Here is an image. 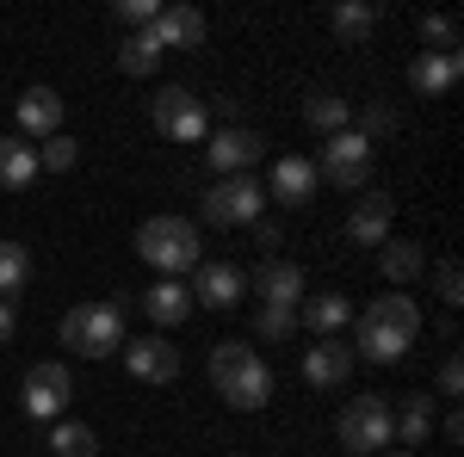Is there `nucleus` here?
I'll return each instance as SVG.
<instances>
[{
  "instance_id": "f257e3e1",
  "label": "nucleus",
  "mask_w": 464,
  "mask_h": 457,
  "mask_svg": "<svg viewBox=\"0 0 464 457\" xmlns=\"http://www.w3.org/2000/svg\"><path fill=\"white\" fill-rule=\"evenodd\" d=\"M421 340V303L415 297H372V309L353 316V358H372V365H396L402 352Z\"/></svg>"
},
{
  "instance_id": "f03ea898",
  "label": "nucleus",
  "mask_w": 464,
  "mask_h": 457,
  "mask_svg": "<svg viewBox=\"0 0 464 457\" xmlns=\"http://www.w3.org/2000/svg\"><path fill=\"white\" fill-rule=\"evenodd\" d=\"M211 384L236 414H254V408L273 402V365L254 347H242V340H217L211 347Z\"/></svg>"
},
{
  "instance_id": "7ed1b4c3",
  "label": "nucleus",
  "mask_w": 464,
  "mask_h": 457,
  "mask_svg": "<svg viewBox=\"0 0 464 457\" xmlns=\"http://www.w3.org/2000/svg\"><path fill=\"white\" fill-rule=\"evenodd\" d=\"M63 347L81 352V358H111V352H124V297L74 303L69 316H63Z\"/></svg>"
},
{
  "instance_id": "20e7f679",
  "label": "nucleus",
  "mask_w": 464,
  "mask_h": 457,
  "mask_svg": "<svg viewBox=\"0 0 464 457\" xmlns=\"http://www.w3.org/2000/svg\"><path fill=\"white\" fill-rule=\"evenodd\" d=\"M137 253H143L155 272H168V279H179V272H192L198 266V229L186 223V216H149L143 229H137Z\"/></svg>"
},
{
  "instance_id": "39448f33",
  "label": "nucleus",
  "mask_w": 464,
  "mask_h": 457,
  "mask_svg": "<svg viewBox=\"0 0 464 457\" xmlns=\"http://www.w3.org/2000/svg\"><path fill=\"white\" fill-rule=\"evenodd\" d=\"M334 433H341V445H347L353 457H372L378 445H391V439H396V414H391L384 395H353V402L341 408Z\"/></svg>"
},
{
  "instance_id": "423d86ee",
  "label": "nucleus",
  "mask_w": 464,
  "mask_h": 457,
  "mask_svg": "<svg viewBox=\"0 0 464 457\" xmlns=\"http://www.w3.org/2000/svg\"><path fill=\"white\" fill-rule=\"evenodd\" d=\"M260 211H266V186L254 174H229L217 179L211 192L198 198V216L205 223H217V229H236V223H260Z\"/></svg>"
},
{
  "instance_id": "0eeeda50",
  "label": "nucleus",
  "mask_w": 464,
  "mask_h": 457,
  "mask_svg": "<svg viewBox=\"0 0 464 457\" xmlns=\"http://www.w3.org/2000/svg\"><path fill=\"white\" fill-rule=\"evenodd\" d=\"M149 118H155V130L168 142H205V130H211V118H205V100L198 93H186V87H161L155 100H149Z\"/></svg>"
},
{
  "instance_id": "6e6552de",
  "label": "nucleus",
  "mask_w": 464,
  "mask_h": 457,
  "mask_svg": "<svg viewBox=\"0 0 464 457\" xmlns=\"http://www.w3.org/2000/svg\"><path fill=\"white\" fill-rule=\"evenodd\" d=\"M372 155H378V148L359 137V130H341V137H328V148H322L316 179L341 186V192H365V179H372Z\"/></svg>"
},
{
  "instance_id": "1a4fd4ad",
  "label": "nucleus",
  "mask_w": 464,
  "mask_h": 457,
  "mask_svg": "<svg viewBox=\"0 0 464 457\" xmlns=\"http://www.w3.org/2000/svg\"><path fill=\"white\" fill-rule=\"evenodd\" d=\"M69 395H74V377H69V365H32L25 371V384H19V408L32 414V421H56L63 408H69Z\"/></svg>"
},
{
  "instance_id": "9d476101",
  "label": "nucleus",
  "mask_w": 464,
  "mask_h": 457,
  "mask_svg": "<svg viewBox=\"0 0 464 457\" xmlns=\"http://www.w3.org/2000/svg\"><path fill=\"white\" fill-rule=\"evenodd\" d=\"M260 155H266V137H260V130H248V124H223V130L211 137V148H205V161H211L217 179L248 174Z\"/></svg>"
},
{
  "instance_id": "9b49d317",
  "label": "nucleus",
  "mask_w": 464,
  "mask_h": 457,
  "mask_svg": "<svg viewBox=\"0 0 464 457\" xmlns=\"http://www.w3.org/2000/svg\"><path fill=\"white\" fill-rule=\"evenodd\" d=\"M192 272H198V279L186 284V290H192V309H236L242 290H248V279H242L229 260H198Z\"/></svg>"
},
{
  "instance_id": "f8f14e48",
  "label": "nucleus",
  "mask_w": 464,
  "mask_h": 457,
  "mask_svg": "<svg viewBox=\"0 0 464 457\" xmlns=\"http://www.w3.org/2000/svg\"><path fill=\"white\" fill-rule=\"evenodd\" d=\"M124 371L137 384H174L179 377V347L161 340V334H143V340H124Z\"/></svg>"
},
{
  "instance_id": "ddd939ff",
  "label": "nucleus",
  "mask_w": 464,
  "mask_h": 457,
  "mask_svg": "<svg viewBox=\"0 0 464 457\" xmlns=\"http://www.w3.org/2000/svg\"><path fill=\"white\" fill-rule=\"evenodd\" d=\"M316 192H322V179H316V161H310V155H279V161H273L266 198H279L285 211H297V205H310Z\"/></svg>"
},
{
  "instance_id": "4468645a",
  "label": "nucleus",
  "mask_w": 464,
  "mask_h": 457,
  "mask_svg": "<svg viewBox=\"0 0 464 457\" xmlns=\"http://www.w3.org/2000/svg\"><path fill=\"white\" fill-rule=\"evenodd\" d=\"M391 223H396V198L365 186L359 205H353V216H347V235H353L359 247H384V242H391Z\"/></svg>"
},
{
  "instance_id": "2eb2a0df",
  "label": "nucleus",
  "mask_w": 464,
  "mask_h": 457,
  "mask_svg": "<svg viewBox=\"0 0 464 457\" xmlns=\"http://www.w3.org/2000/svg\"><path fill=\"white\" fill-rule=\"evenodd\" d=\"M464 74V56L459 50H421L415 62H409V87L421 93V100H440V93H452Z\"/></svg>"
},
{
  "instance_id": "dca6fc26",
  "label": "nucleus",
  "mask_w": 464,
  "mask_h": 457,
  "mask_svg": "<svg viewBox=\"0 0 464 457\" xmlns=\"http://www.w3.org/2000/svg\"><path fill=\"white\" fill-rule=\"evenodd\" d=\"M149 32L161 43V56H168V50H198V43H205V13L179 0V6H161V13H155Z\"/></svg>"
},
{
  "instance_id": "f3484780",
  "label": "nucleus",
  "mask_w": 464,
  "mask_h": 457,
  "mask_svg": "<svg viewBox=\"0 0 464 457\" xmlns=\"http://www.w3.org/2000/svg\"><path fill=\"white\" fill-rule=\"evenodd\" d=\"M254 290L266 297V309H297L304 303V272L291 260H279V253H266L260 272H254Z\"/></svg>"
},
{
  "instance_id": "a211bd4d",
  "label": "nucleus",
  "mask_w": 464,
  "mask_h": 457,
  "mask_svg": "<svg viewBox=\"0 0 464 457\" xmlns=\"http://www.w3.org/2000/svg\"><path fill=\"white\" fill-rule=\"evenodd\" d=\"M347 371H353V347H347V340H316V347L304 352V384L310 389L347 384Z\"/></svg>"
},
{
  "instance_id": "6ab92c4d",
  "label": "nucleus",
  "mask_w": 464,
  "mask_h": 457,
  "mask_svg": "<svg viewBox=\"0 0 464 457\" xmlns=\"http://www.w3.org/2000/svg\"><path fill=\"white\" fill-rule=\"evenodd\" d=\"M63 93H56V87H25V93H19V130H25V137H56V130H63Z\"/></svg>"
},
{
  "instance_id": "aec40b11",
  "label": "nucleus",
  "mask_w": 464,
  "mask_h": 457,
  "mask_svg": "<svg viewBox=\"0 0 464 457\" xmlns=\"http://www.w3.org/2000/svg\"><path fill=\"white\" fill-rule=\"evenodd\" d=\"M297 321H304L316 340H334V334L353 321V303H347L341 290H322V297H304V303H297Z\"/></svg>"
},
{
  "instance_id": "412c9836",
  "label": "nucleus",
  "mask_w": 464,
  "mask_h": 457,
  "mask_svg": "<svg viewBox=\"0 0 464 457\" xmlns=\"http://www.w3.org/2000/svg\"><path fill=\"white\" fill-rule=\"evenodd\" d=\"M143 316L155 321V328H179V321L192 316V290L179 279H161L155 290H143Z\"/></svg>"
},
{
  "instance_id": "4be33fe9",
  "label": "nucleus",
  "mask_w": 464,
  "mask_h": 457,
  "mask_svg": "<svg viewBox=\"0 0 464 457\" xmlns=\"http://www.w3.org/2000/svg\"><path fill=\"white\" fill-rule=\"evenodd\" d=\"M37 174H44V167H37L32 142L25 137H0V192H25Z\"/></svg>"
},
{
  "instance_id": "5701e85b",
  "label": "nucleus",
  "mask_w": 464,
  "mask_h": 457,
  "mask_svg": "<svg viewBox=\"0 0 464 457\" xmlns=\"http://www.w3.org/2000/svg\"><path fill=\"white\" fill-rule=\"evenodd\" d=\"M328 32L341 37V43H365V37L378 32V6H372V0H341V6L328 13Z\"/></svg>"
},
{
  "instance_id": "b1692460",
  "label": "nucleus",
  "mask_w": 464,
  "mask_h": 457,
  "mask_svg": "<svg viewBox=\"0 0 464 457\" xmlns=\"http://www.w3.org/2000/svg\"><path fill=\"white\" fill-rule=\"evenodd\" d=\"M304 124L322 130V137H341V130H353V106L341 93H310L304 100Z\"/></svg>"
},
{
  "instance_id": "393cba45",
  "label": "nucleus",
  "mask_w": 464,
  "mask_h": 457,
  "mask_svg": "<svg viewBox=\"0 0 464 457\" xmlns=\"http://www.w3.org/2000/svg\"><path fill=\"white\" fill-rule=\"evenodd\" d=\"M378 272H384L391 284H409V279L428 272V253H421L415 242H396V235H391V242L378 247Z\"/></svg>"
},
{
  "instance_id": "a878e982",
  "label": "nucleus",
  "mask_w": 464,
  "mask_h": 457,
  "mask_svg": "<svg viewBox=\"0 0 464 457\" xmlns=\"http://www.w3.org/2000/svg\"><path fill=\"white\" fill-rule=\"evenodd\" d=\"M396 414V439L402 445H428V433H433V395L421 389V395H402V408H391Z\"/></svg>"
},
{
  "instance_id": "bb28decb",
  "label": "nucleus",
  "mask_w": 464,
  "mask_h": 457,
  "mask_svg": "<svg viewBox=\"0 0 464 457\" xmlns=\"http://www.w3.org/2000/svg\"><path fill=\"white\" fill-rule=\"evenodd\" d=\"M25 284H32V247L0 242V303H19Z\"/></svg>"
},
{
  "instance_id": "cd10ccee",
  "label": "nucleus",
  "mask_w": 464,
  "mask_h": 457,
  "mask_svg": "<svg viewBox=\"0 0 464 457\" xmlns=\"http://www.w3.org/2000/svg\"><path fill=\"white\" fill-rule=\"evenodd\" d=\"M118 69L130 74V81H143V74L161 69V43H155V32H130V37H124V50H118Z\"/></svg>"
},
{
  "instance_id": "c85d7f7f",
  "label": "nucleus",
  "mask_w": 464,
  "mask_h": 457,
  "mask_svg": "<svg viewBox=\"0 0 464 457\" xmlns=\"http://www.w3.org/2000/svg\"><path fill=\"white\" fill-rule=\"evenodd\" d=\"M50 452H56V457H93V452H100V439H93V426L63 421L56 433H50Z\"/></svg>"
},
{
  "instance_id": "c756f323",
  "label": "nucleus",
  "mask_w": 464,
  "mask_h": 457,
  "mask_svg": "<svg viewBox=\"0 0 464 457\" xmlns=\"http://www.w3.org/2000/svg\"><path fill=\"white\" fill-rule=\"evenodd\" d=\"M74 161H81V142H74V137H63V130H56V137H44V148H37V167H50V174H69Z\"/></svg>"
},
{
  "instance_id": "7c9ffc66",
  "label": "nucleus",
  "mask_w": 464,
  "mask_h": 457,
  "mask_svg": "<svg viewBox=\"0 0 464 457\" xmlns=\"http://www.w3.org/2000/svg\"><path fill=\"white\" fill-rule=\"evenodd\" d=\"M396 124H402V118H396V106H384V100H372V106L359 111V137L372 142V148H378V137H396Z\"/></svg>"
},
{
  "instance_id": "2f4dec72",
  "label": "nucleus",
  "mask_w": 464,
  "mask_h": 457,
  "mask_svg": "<svg viewBox=\"0 0 464 457\" xmlns=\"http://www.w3.org/2000/svg\"><path fill=\"white\" fill-rule=\"evenodd\" d=\"M254 334H260V340H291V334H297V309H266V303H260Z\"/></svg>"
},
{
  "instance_id": "473e14b6",
  "label": "nucleus",
  "mask_w": 464,
  "mask_h": 457,
  "mask_svg": "<svg viewBox=\"0 0 464 457\" xmlns=\"http://www.w3.org/2000/svg\"><path fill=\"white\" fill-rule=\"evenodd\" d=\"M155 13H161V0H118V6H111V19H118V25H130V32H149V25H155Z\"/></svg>"
},
{
  "instance_id": "72a5a7b5",
  "label": "nucleus",
  "mask_w": 464,
  "mask_h": 457,
  "mask_svg": "<svg viewBox=\"0 0 464 457\" xmlns=\"http://www.w3.org/2000/svg\"><path fill=\"white\" fill-rule=\"evenodd\" d=\"M433 290H440V303H452V309L464 303V272H459V260H440V266H433Z\"/></svg>"
},
{
  "instance_id": "f704fd0d",
  "label": "nucleus",
  "mask_w": 464,
  "mask_h": 457,
  "mask_svg": "<svg viewBox=\"0 0 464 457\" xmlns=\"http://www.w3.org/2000/svg\"><path fill=\"white\" fill-rule=\"evenodd\" d=\"M421 43H428V50H459V25H452L446 13H428V19H421Z\"/></svg>"
},
{
  "instance_id": "c9c22d12",
  "label": "nucleus",
  "mask_w": 464,
  "mask_h": 457,
  "mask_svg": "<svg viewBox=\"0 0 464 457\" xmlns=\"http://www.w3.org/2000/svg\"><path fill=\"white\" fill-rule=\"evenodd\" d=\"M433 389H440V395H459V389H464V365H459V352H446V365H440Z\"/></svg>"
},
{
  "instance_id": "e433bc0d",
  "label": "nucleus",
  "mask_w": 464,
  "mask_h": 457,
  "mask_svg": "<svg viewBox=\"0 0 464 457\" xmlns=\"http://www.w3.org/2000/svg\"><path fill=\"white\" fill-rule=\"evenodd\" d=\"M19 334V303H0V347Z\"/></svg>"
},
{
  "instance_id": "4c0bfd02",
  "label": "nucleus",
  "mask_w": 464,
  "mask_h": 457,
  "mask_svg": "<svg viewBox=\"0 0 464 457\" xmlns=\"http://www.w3.org/2000/svg\"><path fill=\"white\" fill-rule=\"evenodd\" d=\"M384 457H415V452H384Z\"/></svg>"
}]
</instances>
